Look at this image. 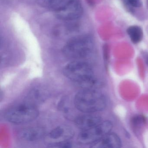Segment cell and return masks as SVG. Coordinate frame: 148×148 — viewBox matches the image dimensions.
<instances>
[{"label": "cell", "instance_id": "6da1fadb", "mask_svg": "<svg viewBox=\"0 0 148 148\" xmlns=\"http://www.w3.org/2000/svg\"><path fill=\"white\" fill-rule=\"evenodd\" d=\"M63 73L82 89H96L100 83L94 77L91 66L84 61H74L69 63L64 67Z\"/></svg>", "mask_w": 148, "mask_h": 148}, {"label": "cell", "instance_id": "7a4b0ae2", "mask_svg": "<svg viewBox=\"0 0 148 148\" xmlns=\"http://www.w3.org/2000/svg\"><path fill=\"white\" fill-rule=\"evenodd\" d=\"M74 104L81 112L92 113L103 110L106 105L102 93L94 89H82L75 95Z\"/></svg>", "mask_w": 148, "mask_h": 148}, {"label": "cell", "instance_id": "3957f363", "mask_svg": "<svg viewBox=\"0 0 148 148\" xmlns=\"http://www.w3.org/2000/svg\"><path fill=\"white\" fill-rule=\"evenodd\" d=\"M93 49L92 38L88 35H82L69 40L63 47L62 52L68 58L80 60L90 57Z\"/></svg>", "mask_w": 148, "mask_h": 148}, {"label": "cell", "instance_id": "277c9868", "mask_svg": "<svg viewBox=\"0 0 148 148\" xmlns=\"http://www.w3.org/2000/svg\"><path fill=\"white\" fill-rule=\"evenodd\" d=\"M39 111L36 106L25 102L14 106L5 112V118L12 123L22 124L36 119Z\"/></svg>", "mask_w": 148, "mask_h": 148}, {"label": "cell", "instance_id": "5b68a950", "mask_svg": "<svg viewBox=\"0 0 148 148\" xmlns=\"http://www.w3.org/2000/svg\"><path fill=\"white\" fill-rule=\"evenodd\" d=\"M112 123L110 121H102L97 126L89 130H82L78 136V141L80 144L91 145L111 132Z\"/></svg>", "mask_w": 148, "mask_h": 148}, {"label": "cell", "instance_id": "8992f818", "mask_svg": "<svg viewBox=\"0 0 148 148\" xmlns=\"http://www.w3.org/2000/svg\"><path fill=\"white\" fill-rule=\"evenodd\" d=\"M83 13V7L79 0H66L54 14L59 19L72 21L79 18Z\"/></svg>", "mask_w": 148, "mask_h": 148}, {"label": "cell", "instance_id": "52a82bcc", "mask_svg": "<svg viewBox=\"0 0 148 148\" xmlns=\"http://www.w3.org/2000/svg\"><path fill=\"white\" fill-rule=\"evenodd\" d=\"M74 136L73 130L70 126L61 125L52 130L46 136L49 145L55 144L61 142L70 141Z\"/></svg>", "mask_w": 148, "mask_h": 148}, {"label": "cell", "instance_id": "ba28073f", "mask_svg": "<svg viewBox=\"0 0 148 148\" xmlns=\"http://www.w3.org/2000/svg\"><path fill=\"white\" fill-rule=\"evenodd\" d=\"M122 145L119 137L115 133L109 132L97 141L90 145L94 148H119Z\"/></svg>", "mask_w": 148, "mask_h": 148}, {"label": "cell", "instance_id": "9c48e42d", "mask_svg": "<svg viewBox=\"0 0 148 148\" xmlns=\"http://www.w3.org/2000/svg\"><path fill=\"white\" fill-rule=\"evenodd\" d=\"M102 119L97 115L87 113L77 117L74 119L76 126L82 130H89L97 126L102 122Z\"/></svg>", "mask_w": 148, "mask_h": 148}, {"label": "cell", "instance_id": "30bf717a", "mask_svg": "<svg viewBox=\"0 0 148 148\" xmlns=\"http://www.w3.org/2000/svg\"><path fill=\"white\" fill-rule=\"evenodd\" d=\"M18 135L22 140L27 142H35L45 138L46 133L43 128L33 127L21 130L19 132Z\"/></svg>", "mask_w": 148, "mask_h": 148}, {"label": "cell", "instance_id": "8fae6325", "mask_svg": "<svg viewBox=\"0 0 148 148\" xmlns=\"http://www.w3.org/2000/svg\"><path fill=\"white\" fill-rule=\"evenodd\" d=\"M47 93L46 91L40 87L33 88L27 96L26 102L36 106L44 101L47 97Z\"/></svg>", "mask_w": 148, "mask_h": 148}, {"label": "cell", "instance_id": "7c38bea8", "mask_svg": "<svg viewBox=\"0 0 148 148\" xmlns=\"http://www.w3.org/2000/svg\"><path fill=\"white\" fill-rule=\"evenodd\" d=\"M126 32L133 44H138L143 39V31L141 27L138 26H131L128 27Z\"/></svg>", "mask_w": 148, "mask_h": 148}, {"label": "cell", "instance_id": "4fadbf2b", "mask_svg": "<svg viewBox=\"0 0 148 148\" xmlns=\"http://www.w3.org/2000/svg\"><path fill=\"white\" fill-rule=\"evenodd\" d=\"M49 146L54 148H71L73 147V144L70 141H68L52 145Z\"/></svg>", "mask_w": 148, "mask_h": 148}, {"label": "cell", "instance_id": "5bb4252c", "mask_svg": "<svg viewBox=\"0 0 148 148\" xmlns=\"http://www.w3.org/2000/svg\"><path fill=\"white\" fill-rule=\"evenodd\" d=\"M128 3L131 7L140 8L143 5L141 0H128Z\"/></svg>", "mask_w": 148, "mask_h": 148}, {"label": "cell", "instance_id": "9a60e30c", "mask_svg": "<svg viewBox=\"0 0 148 148\" xmlns=\"http://www.w3.org/2000/svg\"><path fill=\"white\" fill-rule=\"evenodd\" d=\"M144 59L146 65L148 66V53H145L143 54Z\"/></svg>", "mask_w": 148, "mask_h": 148}, {"label": "cell", "instance_id": "2e32d148", "mask_svg": "<svg viewBox=\"0 0 148 148\" xmlns=\"http://www.w3.org/2000/svg\"><path fill=\"white\" fill-rule=\"evenodd\" d=\"M124 3L125 5L127 7H129V8L130 9V6H129V4H128V0H121Z\"/></svg>", "mask_w": 148, "mask_h": 148}, {"label": "cell", "instance_id": "e0dca14e", "mask_svg": "<svg viewBox=\"0 0 148 148\" xmlns=\"http://www.w3.org/2000/svg\"><path fill=\"white\" fill-rule=\"evenodd\" d=\"M147 3H148V0H147Z\"/></svg>", "mask_w": 148, "mask_h": 148}]
</instances>
